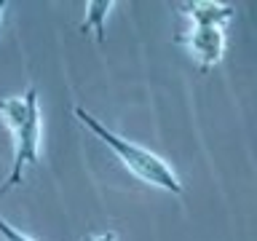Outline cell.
<instances>
[{"label":"cell","instance_id":"obj_4","mask_svg":"<svg viewBox=\"0 0 257 241\" xmlns=\"http://www.w3.org/2000/svg\"><path fill=\"white\" fill-rule=\"evenodd\" d=\"M182 16H188L193 22V27H220L225 30V24L233 22L236 16V6L230 3H214V0H193V3H180Z\"/></svg>","mask_w":257,"mask_h":241},{"label":"cell","instance_id":"obj_1","mask_svg":"<svg viewBox=\"0 0 257 241\" xmlns=\"http://www.w3.org/2000/svg\"><path fill=\"white\" fill-rule=\"evenodd\" d=\"M0 118L14 134V161L8 180L0 185V196L24 182V169L40 161V102L38 88L30 86L22 96H8L0 102Z\"/></svg>","mask_w":257,"mask_h":241},{"label":"cell","instance_id":"obj_5","mask_svg":"<svg viewBox=\"0 0 257 241\" xmlns=\"http://www.w3.org/2000/svg\"><path fill=\"white\" fill-rule=\"evenodd\" d=\"M115 8V0H88L86 3V16L80 22V32H94L96 43H104V22L110 11Z\"/></svg>","mask_w":257,"mask_h":241},{"label":"cell","instance_id":"obj_7","mask_svg":"<svg viewBox=\"0 0 257 241\" xmlns=\"http://www.w3.org/2000/svg\"><path fill=\"white\" fill-rule=\"evenodd\" d=\"M83 241H118V233L115 230H107V233H86Z\"/></svg>","mask_w":257,"mask_h":241},{"label":"cell","instance_id":"obj_6","mask_svg":"<svg viewBox=\"0 0 257 241\" xmlns=\"http://www.w3.org/2000/svg\"><path fill=\"white\" fill-rule=\"evenodd\" d=\"M0 238L3 241H32L27 233H22L19 228H14V225H8L3 217H0Z\"/></svg>","mask_w":257,"mask_h":241},{"label":"cell","instance_id":"obj_2","mask_svg":"<svg viewBox=\"0 0 257 241\" xmlns=\"http://www.w3.org/2000/svg\"><path fill=\"white\" fill-rule=\"evenodd\" d=\"M72 112H75V118L88 129V132H91L94 137H99V140L107 145L112 153H115L118 161H120V164H123L134 177H140L142 182L153 185V188H161V190L172 193V196H180V193H182L180 177H177V172H174V169L169 166L161 156L150 153L148 148H142V145H134V142L123 140V137L115 134L112 129H107L104 124H99V120H96L88 110L80 107V104H75V107H72Z\"/></svg>","mask_w":257,"mask_h":241},{"label":"cell","instance_id":"obj_8","mask_svg":"<svg viewBox=\"0 0 257 241\" xmlns=\"http://www.w3.org/2000/svg\"><path fill=\"white\" fill-rule=\"evenodd\" d=\"M6 8H8V0H0V22H3V14H6Z\"/></svg>","mask_w":257,"mask_h":241},{"label":"cell","instance_id":"obj_3","mask_svg":"<svg viewBox=\"0 0 257 241\" xmlns=\"http://www.w3.org/2000/svg\"><path fill=\"white\" fill-rule=\"evenodd\" d=\"M177 43L190 48L201 72H209L222 62L225 54V30L220 27H193L188 35H177Z\"/></svg>","mask_w":257,"mask_h":241}]
</instances>
